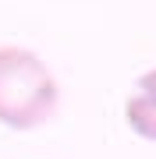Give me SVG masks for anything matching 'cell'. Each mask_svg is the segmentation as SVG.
Segmentation results:
<instances>
[{
  "label": "cell",
  "instance_id": "obj_2",
  "mask_svg": "<svg viewBox=\"0 0 156 159\" xmlns=\"http://www.w3.org/2000/svg\"><path fill=\"white\" fill-rule=\"evenodd\" d=\"M124 124L145 142H156V67L135 81L131 96L124 99Z\"/></svg>",
  "mask_w": 156,
  "mask_h": 159
},
{
  "label": "cell",
  "instance_id": "obj_1",
  "mask_svg": "<svg viewBox=\"0 0 156 159\" xmlns=\"http://www.w3.org/2000/svg\"><path fill=\"white\" fill-rule=\"evenodd\" d=\"M60 85L53 71L25 46H0V124L32 131L57 110Z\"/></svg>",
  "mask_w": 156,
  "mask_h": 159
}]
</instances>
